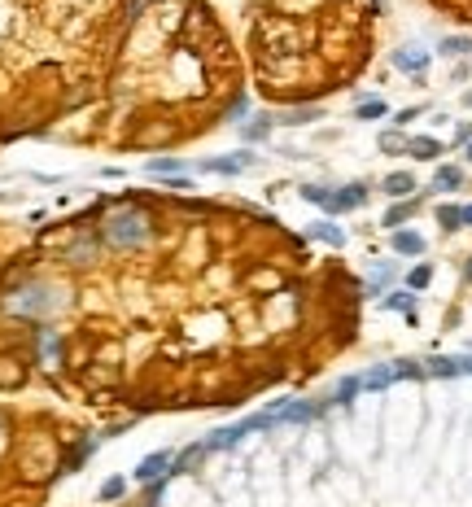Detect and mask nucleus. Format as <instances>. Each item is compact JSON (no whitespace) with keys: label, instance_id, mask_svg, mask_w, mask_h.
<instances>
[{"label":"nucleus","instance_id":"nucleus-17","mask_svg":"<svg viewBox=\"0 0 472 507\" xmlns=\"http://www.w3.org/2000/svg\"><path fill=\"white\" fill-rule=\"evenodd\" d=\"M429 280H433V267H416V271L407 276V285H411V289H424Z\"/></svg>","mask_w":472,"mask_h":507},{"label":"nucleus","instance_id":"nucleus-23","mask_svg":"<svg viewBox=\"0 0 472 507\" xmlns=\"http://www.w3.org/2000/svg\"><path fill=\"white\" fill-rule=\"evenodd\" d=\"M464 280H468V285H472V258H468V267H464Z\"/></svg>","mask_w":472,"mask_h":507},{"label":"nucleus","instance_id":"nucleus-24","mask_svg":"<svg viewBox=\"0 0 472 507\" xmlns=\"http://www.w3.org/2000/svg\"><path fill=\"white\" fill-rule=\"evenodd\" d=\"M464 158H468V162H472V140H468V153H464Z\"/></svg>","mask_w":472,"mask_h":507},{"label":"nucleus","instance_id":"nucleus-19","mask_svg":"<svg viewBox=\"0 0 472 507\" xmlns=\"http://www.w3.org/2000/svg\"><path fill=\"white\" fill-rule=\"evenodd\" d=\"M149 171H153V175H167V171H180V162H175V158H153Z\"/></svg>","mask_w":472,"mask_h":507},{"label":"nucleus","instance_id":"nucleus-10","mask_svg":"<svg viewBox=\"0 0 472 507\" xmlns=\"http://www.w3.org/2000/svg\"><path fill=\"white\" fill-rule=\"evenodd\" d=\"M394 250L398 254H424V237H416V232H394Z\"/></svg>","mask_w":472,"mask_h":507},{"label":"nucleus","instance_id":"nucleus-1","mask_svg":"<svg viewBox=\"0 0 472 507\" xmlns=\"http://www.w3.org/2000/svg\"><path fill=\"white\" fill-rule=\"evenodd\" d=\"M101 237L118 245V250H132V245H145L149 241V219L140 215V210H118V215L105 219Z\"/></svg>","mask_w":472,"mask_h":507},{"label":"nucleus","instance_id":"nucleus-16","mask_svg":"<svg viewBox=\"0 0 472 507\" xmlns=\"http://www.w3.org/2000/svg\"><path fill=\"white\" fill-rule=\"evenodd\" d=\"M381 149H385V153H403V149H407V140L398 136V132H385V136H381Z\"/></svg>","mask_w":472,"mask_h":507},{"label":"nucleus","instance_id":"nucleus-20","mask_svg":"<svg viewBox=\"0 0 472 507\" xmlns=\"http://www.w3.org/2000/svg\"><path fill=\"white\" fill-rule=\"evenodd\" d=\"M267 127H271V119H258V123H250V127H245V136H250V140H258V136H267Z\"/></svg>","mask_w":472,"mask_h":507},{"label":"nucleus","instance_id":"nucleus-14","mask_svg":"<svg viewBox=\"0 0 472 507\" xmlns=\"http://www.w3.org/2000/svg\"><path fill=\"white\" fill-rule=\"evenodd\" d=\"M354 114H359V119H385L389 110H385V101H363V105H359V110H354Z\"/></svg>","mask_w":472,"mask_h":507},{"label":"nucleus","instance_id":"nucleus-5","mask_svg":"<svg viewBox=\"0 0 472 507\" xmlns=\"http://www.w3.org/2000/svg\"><path fill=\"white\" fill-rule=\"evenodd\" d=\"M206 171H215V175H236V171H245V167H254V153H236V158H215V162H202Z\"/></svg>","mask_w":472,"mask_h":507},{"label":"nucleus","instance_id":"nucleus-13","mask_svg":"<svg viewBox=\"0 0 472 507\" xmlns=\"http://www.w3.org/2000/svg\"><path fill=\"white\" fill-rule=\"evenodd\" d=\"M442 53H451V57L472 53V40H464V35H451V40H442Z\"/></svg>","mask_w":472,"mask_h":507},{"label":"nucleus","instance_id":"nucleus-6","mask_svg":"<svg viewBox=\"0 0 472 507\" xmlns=\"http://www.w3.org/2000/svg\"><path fill=\"white\" fill-rule=\"evenodd\" d=\"M385 193L389 197H398V202H403V197H411L416 193V180H411V171H394V175H385Z\"/></svg>","mask_w":472,"mask_h":507},{"label":"nucleus","instance_id":"nucleus-7","mask_svg":"<svg viewBox=\"0 0 472 507\" xmlns=\"http://www.w3.org/2000/svg\"><path fill=\"white\" fill-rule=\"evenodd\" d=\"M459 184H464V171L459 167H442L438 175H433V193H455Z\"/></svg>","mask_w":472,"mask_h":507},{"label":"nucleus","instance_id":"nucleus-3","mask_svg":"<svg viewBox=\"0 0 472 507\" xmlns=\"http://www.w3.org/2000/svg\"><path fill=\"white\" fill-rule=\"evenodd\" d=\"M171 464H175V459H171V451H153V455L145 459V464L136 468V481H158L162 473H171Z\"/></svg>","mask_w":472,"mask_h":507},{"label":"nucleus","instance_id":"nucleus-22","mask_svg":"<svg viewBox=\"0 0 472 507\" xmlns=\"http://www.w3.org/2000/svg\"><path fill=\"white\" fill-rule=\"evenodd\" d=\"M459 219H464V228H472V206H459Z\"/></svg>","mask_w":472,"mask_h":507},{"label":"nucleus","instance_id":"nucleus-15","mask_svg":"<svg viewBox=\"0 0 472 507\" xmlns=\"http://www.w3.org/2000/svg\"><path fill=\"white\" fill-rule=\"evenodd\" d=\"M123 490H127V481H123V477H114V481H105V486H101V499H105V503H114V499H123Z\"/></svg>","mask_w":472,"mask_h":507},{"label":"nucleus","instance_id":"nucleus-8","mask_svg":"<svg viewBox=\"0 0 472 507\" xmlns=\"http://www.w3.org/2000/svg\"><path fill=\"white\" fill-rule=\"evenodd\" d=\"M407 153H411V158H438V153H442V140L416 136V140H407Z\"/></svg>","mask_w":472,"mask_h":507},{"label":"nucleus","instance_id":"nucleus-2","mask_svg":"<svg viewBox=\"0 0 472 507\" xmlns=\"http://www.w3.org/2000/svg\"><path fill=\"white\" fill-rule=\"evenodd\" d=\"M363 202H368V188L363 184H346V188H328V202H324V210L328 215H341V210H359Z\"/></svg>","mask_w":472,"mask_h":507},{"label":"nucleus","instance_id":"nucleus-18","mask_svg":"<svg viewBox=\"0 0 472 507\" xmlns=\"http://www.w3.org/2000/svg\"><path fill=\"white\" fill-rule=\"evenodd\" d=\"M385 306H389V311H411V293H389Z\"/></svg>","mask_w":472,"mask_h":507},{"label":"nucleus","instance_id":"nucleus-11","mask_svg":"<svg viewBox=\"0 0 472 507\" xmlns=\"http://www.w3.org/2000/svg\"><path fill=\"white\" fill-rule=\"evenodd\" d=\"M315 237H320V241H328V245H346V232H341L337 228V223H315Z\"/></svg>","mask_w":472,"mask_h":507},{"label":"nucleus","instance_id":"nucleus-4","mask_svg":"<svg viewBox=\"0 0 472 507\" xmlns=\"http://www.w3.org/2000/svg\"><path fill=\"white\" fill-rule=\"evenodd\" d=\"M394 66L407 70V75H424V66H429V53H424V49H398V53H394Z\"/></svg>","mask_w":472,"mask_h":507},{"label":"nucleus","instance_id":"nucleus-21","mask_svg":"<svg viewBox=\"0 0 472 507\" xmlns=\"http://www.w3.org/2000/svg\"><path fill=\"white\" fill-rule=\"evenodd\" d=\"M455 140H459V145H468V140H472V123H464V127H459V132H455Z\"/></svg>","mask_w":472,"mask_h":507},{"label":"nucleus","instance_id":"nucleus-12","mask_svg":"<svg viewBox=\"0 0 472 507\" xmlns=\"http://www.w3.org/2000/svg\"><path fill=\"white\" fill-rule=\"evenodd\" d=\"M438 223L446 232H455V228H464V219H459V206H438Z\"/></svg>","mask_w":472,"mask_h":507},{"label":"nucleus","instance_id":"nucleus-9","mask_svg":"<svg viewBox=\"0 0 472 507\" xmlns=\"http://www.w3.org/2000/svg\"><path fill=\"white\" fill-rule=\"evenodd\" d=\"M411 215H416V202H398V206H389V210H385V228H403Z\"/></svg>","mask_w":472,"mask_h":507},{"label":"nucleus","instance_id":"nucleus-25","mask_svg":"<svg viewBox=\"0 0 472 507\" xmlns=\"http://www.w3.org/2000/svg\"><path fill=\"white\" fill-rule=\"evenodd\" d=\"M468 105H472V92H468Z\"/></svg>","mask_w":472,"mask_h":507}]
</instances>
